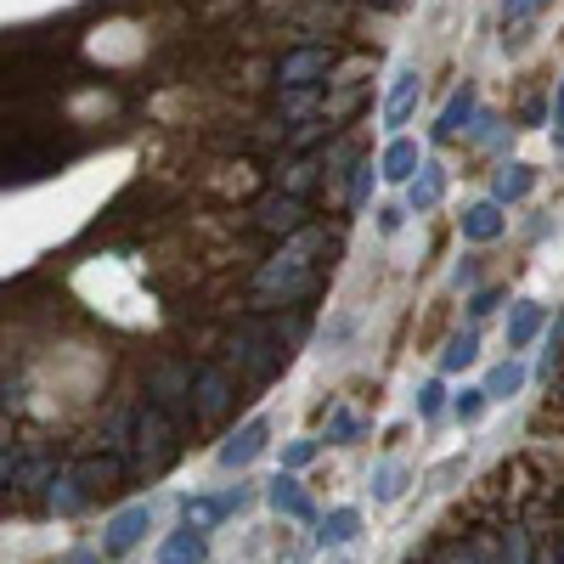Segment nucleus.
Segmentation results:
<instances>
[{"mask_svg": "<svg viewBox=\"0 0 564 564\" xmlns=\"http://www.w3.org/2000/svg\"><path fill=\"white\" fill-rule=\"evenodd\" d=\"M322 243H327L322 231H300V238L282 249L271 265H260V276H254V300H276V294H282V305H289V300H305V294L316 289V265H311V254H316Z\"/></svg>", "mask_w": 564, "mask_h": 564, "instance_id": "nucleus-1", "label": "nucleus"}, {"mask_svg": "<svg viewBox=\"0 0 564 564\" xmlns=\"http://www.w3.org/2000/svg\"><path fill=\"white\" fill-rule=\"evenodd\" d=\"M175 452H181V441H175V417L170 412H159L153 401L135 412V446H130V475H141V480H159L164 468L175 463Z\"/></svg>", "mask_w": 564, "mask_h": 564, "instance_id": "nucleus-2", "label": "nucleus"}, {"mask_svg": "<svg viewBox=\"0 0 564 564\" xmlns=\"http://www.w3.org/2000/svg\"><path fill=\"white\" fill-rule=\"evenodd\" d=\"M231 356H238V367L249 372V379H271V372L289 361V334L260 316H249L238 334H231Z\"/></svg>", "mask_w": 564, "mask_h": 564, "instance_id": "nucleus-3", "label": "nucleus"}, {"mask_svg": "<svg viewBox=\"0 0 564 564\" xmlns=\"http://www.w3.org/2000/svg\"><path fill=\"white\" fill-rule=\"evenodd\" d=\"M249 508V486H231L220 497H181V525H193V531H215L226 525L231 513H243Z\"/></svg>", "mask_w": 564, "mask_h": 564, "instance_id": "nucleus-4", "label": "nucleus"}, {"mask_svg": "<svg viewBox=\"0 0 564 564\" xmlns=\"http://www.w3.org/2000/svg\"><path fill=\"white\" fill-rule=\"evenodd\" d=\"M193 372H186L181 361H170V367H159L153 372V379H148V395H153V406L159 412H170V417H186V412H193L198 417V401H193Z\"/></svg>", "mask_w": 564, "mask_h": 564, "instance_id": "nucleus-5", "label": "nucleus"}, {"mask_svg": "<svg viewBox=\"0 0 564 564\" xmlns=\"http://www.w3.org/2000/svg\"><path fill=\"white\" fill-rule=\"evenodd\" d=\"M148 531H153V508H148V502L119 508L113 520H108V531H102V558H124Z\"/></svg>", "mask_w": 564, "mask_h": 564, "instance_id": "nucleus-6", "label": "nucleus"}, {"mask_svg": "<svg viewBox=\"0 0 564 564\" xmlns=\"http://www.w3.org/2000/svg\"><path fill=\"white\" fill-rule=\"evenodd\" d=\"M265 441H271V423H265V417H249L238 435H226V446L215 452V463H220V468H249V463L265 452Z\"/></svg>", "mask_w": 564, "mask_h": 564, "instance_id": "nucleus-7", "label": "nucleus"}, {"mask_svg": "<svg viewBox=\"0 0 564 564\" xmlns=\"http://www.w3.org/2000/svg\"><path fill=\"white\" fill-rule=\"evenodd\" d=\"M254 215H260L265 231H282V238H300V231H305V204L294 193H265L254 204Z\"/></svg>", "mask_w": 564, "mask_h": 564, "instance_id": "nucleus-8", "label": "nucleus"}, {"mask_svg": "<svg viewBox=\"0 0 564 564\" xmlns=\"http://www.w3.org/2000/svg\"><path fill=\"white\" fill-rule=\"evenodd\" d=\"M417 79H423V74H417L412 63H401V68H395V79H390V102H384V124H390L395 135H401V124H406V119H412V108H417V90H423Z\"/></svg>", "mask_w": 564, "mask_h": 564, "instance_id": "nucleus-9", "label": "nucleus"}, {"mask_svg": "<svg viewBox=\"0 0 564 564\" xmlns=\"http://www.w3.org/2000/svg\"><path fill=\"white\" fill-rule=\"evenodd\" d=\"M417 170H423L417 141H412V135H395L390 148H384V159H379V175H384V181H395V186H412V181H417Z\"/></svg>", "mask_w": 564, "mask_h": 564, "instance_id": "nucleus-10", "label": "nucleus"}, {"mask_svg": "<svg viewBox=\"0 0 564 564\" xmlns=\"http://www.w3.org/2000/svg\"><path fill=\"white\" fill-rule=\"evenodd\" d=\"M502 226H508V215H502L497 198H480V204L463 209V238H468V243H497Z\"/></svg>", "mask_w": 564, "mask_h": 564, "instance_id": "nucleus-11", "label": "nucleus"}, {"mask_svg": "<svg viewBox=\"0 0 564 564\" xmlns=\"http://www.w3.org/2000/svg\"><path fill=\"white\" fill-rule=\"evenodd\" d=\"M265 502L282 513V520H316V508H311V497L300 491V480L294 475H271V486H265Z\"/></svg>", "mask_w": 564, "mask_h": 564, "instance_id": "nucleus-12", "label": "nucleus"}, {"mask_svg": "<svg viewBox=\"0 0 564 564\" xmlns=\"http://www.w3.org/2000/svg\"><path fill=\"white\" fill-rule=\"evenodd\" d=\"M475 102H480V90L475 85H457L452 90V102H446V113H441V124H435V141H452V135H463L468 124H475Z\"/></svg>", "mask_w": 564, "mask_h": 564, "instance_id": "nucleus-13", "label": "nucleus"}, {"mask_svg": "<svg viewBox=\"0 0 564 564\" xmlns=\"http://www.w3.org/2000/svg\"><path fill=\"white\" fill-rule=\"evenodd\" d=\"M446 198V164L441 159H423V170H417V181L406 186V209H435Z\"/></svg>", "mask_w": 564, "mask_h": 564, "instance_id": "nucleus-14", "label": "nucleus"}, {"mask_svg": "<svg viewBox=\"0 0 564 564\" xmlns=\"http://www.w3.org/2000/svg\"><path fill=\"white\" fill-rule=\"evenodd\" d=\"M159 564H209V542H204V531H193V525L170 531L164 547H159Z\"/></svg>", "mask_w": 564, "mask_h": 564, "instance_id": "nucleus-15", "label": "nucleus"}, {"mask_svg": "<svg viewBox=\"0 0 564 564\" xmlns=\"http://www.w3.org/2000/svg\"><path fill=\"white\" fill-rule=\"evenodd\" d=\"M193 395H198V417H220L226 401H231V372H226V367H204L198 384H193Z\"/></svg>", "mask_w": 564, "mask_h": 564, "instance_id": "nucleus-16", "label": "nucleus"}, {"mask_svg": "<svg viewBox=\"0 0 564 564\" xmlns=\"http://www.w3.org/2000/svg\"><path fill=\"white\" fill-rule=\"evenodd\" d=\"M542 327H547V305L542 300H520V305H513V316H508V350H525Z\"/></svg>", "mask_w": 564, "mask_h": 564, "instance_id": "nucleus-17", "label": "nucleus"}, {"mask_svg": "<svg viewBox=\"0 0 564 564\" xmlns=\"http://www.w3.org/2000/svg\"><path fill=\"white\" fill-rule=\"evenodd\" d=\"M124 457H113V452H102V457H85L79 468H74V475H79V486L90 491V497H97V491H113L119 486V475H124Z\"/></svg>", "mask_w": 564, "mask_h": 564, "instance_id": "nucleus-18", "label": "nucleus"}, {"mask_svg": "<svg viewBox=\"0 0 564 564\" xmlns=\"http://www.w3.org/2000/svg\"><path fill=\"white\" fill-rule=\"evenodd\" d=\"M327 68H334V57H327L322 45H311V52H294L289 63H282V85H294V90L300 85H316Z\"/></svg>", "mask_w": 564, "mask_h": 564, "instance_id": "nucleus-19", "label": "nucleus"}, {"mask_svg": "<svg viewBox=\"0 0 564 564\" xmlns=\"http://www.w3.org/2000/svg\"><path fill=\"white\" fill-rule=\"evenodd\" d=\"M531 186H536V170H531V164H502V170H497V186H491V198H497V204H520Z\"/></svg>", "mask_w": 564, "mask_h": 564, "instance_id": "nucleus-20", "label": "nucleus"}, {"mask_svg": "<svg viewBox=\"0 0 564 564\" xmlns=\"http://www.w3.org/2000/svg\"><path fill=\"white\" fill-rule=\"evenodd\" d=\"M525 379H531L525 361H513V356H508L502 367H491V372H486V395H491V401H513V395L525 390Z\"/></svg>", "mask_w": 564, "mask_h": 564, "instance_id": "nucleus-21", "label": "nucleus"}, {"mask_svg": "<svg viewBox=\"0 0 564 564\" xmlns=\"http://www.w3.org/2000/svg\"><path fill=\"white\" fill-rule=\"evenodd\" d=\"M356 531H361V513H356V508H334V513L322 520L316 542H322V547H345V542H356Z\"/></svg>", "mask_w": 564, "mask_h": 564, "instance_id": "nucleus-22", "label": "nucleus"}, {"mask_svg": "<svg viewBox=\"0 0 564 564\" xmlns=\"http://www.w3.org/2000/svg\"><path fill=\"white\" fill-rule=\"evenodd\" d=\"M475 356H480V334H475V327H463V334H452V339H446L441 372H463V367L475 361Z\"/></svg>", "mask_w": 564, "mask_h": 564, "instance_id": "nucleus-23", "label": "nucleus"}, {"mask_svg": "<svg viewBox=\"0 0 564 564\" xmlns=\"http://www.w3.org/2000/svg\"><path fill=\"white\" fill-rule=\"evenodd\" d=\"M406 491V468L401 463H379V468H372V497H379V502H395Z\"/></svg>", "mask_w": 564, "mask_h": 564, "instance_id": "nucleus-24", "label": "nucleus"}, {"mask_svg": "<svg viewBox=\"0 0 564 564\" xmlns=\"http://www.w3.org/2000/svg\"><path fill=\"white\" fill-rule=\"evenodd\" d=\"M85 502H90V491L79 486V475H63V480L52 486V508H57V513H79Z\"/></svg>", "mask_w": 564, "mask_h": 564, "instance_id": "nucleus-25", "label": "nucleus"}, {"mask_svg": "<svg viewBox=\"0 0 564 564\" xmlns=\"http://www.w3.org/2000/svg\"><path fill=\"white\" fill-rule=\"evenodd\" d=\"M361 435V417L350 406H334V417H327V446H350Z\"/></svg>", "mask_w": 564, "mask_h": 564, "instance_id": "nucleus-26", "label": "nucleus"}, {"mask_svg": "<svg viewBox=\"0 0 564 564\" xmlns=\"http://www.w3.org/2000/svg\"><path fill=\"white\" fill-rule=\"evenodd\" d=\"M412 406H417V417H423V423H435V417L446 412V384H441V379L417 384V401H412Z\"/></svg>", "mask_w": 564, "mask_h": 564, "instance_id": "nucleus-27", "label": "nucleus"}, {"mask_svg": "<svg viewBox=\"0 0 564 564\" xmlns=\"http://www.w3.org/2000/svg\"><path fill=\"white\" fill-rule=\"evenodd\" d=\"M542 7H547V0H502V34L520 29V23H531Z\"/></svg>", "mask_w": 564, "mask_h": 564, "instance_id": "nucleus-28", "label": "nucleus"}, {"mask_svg": "<svg viewBox=\"0 0 564 564\" xmlns=\"http://www.w3.org/2000/svg\"><path fill=\"white\" fill-rule=\"evenodd\" d=\"M486 406H491V395H486V384H480V390H457V401H452V412H457L463 423H475V417H480Z\"/></svg>", "mask_w": 564, "mask_h": 564, "instance_id": "nucleus-29", "label": "nucleus"}, {"mask_svg": "<svg viewBox=\"0 0 564 564\" xmlns=\"http://www.w3.org/2000/svg\"><path fill=\"white\" fill-rule=\"evenodd\" d=\"M350 334H356V316L345 311V316H334V322L322 327V350H339V345H345Z\"/></svg>", "mask_w": 564, "mask_h": 564, "instance_id": "nucleus-30", "label": "nucleus"}, {"mask_svg": "<svg viewBox=\"0 0 564 564\" xmlns=\"http://www.w3.org/2000/svg\"><path fill=\"white\" fill-rule=\"evenodd\" d=\"M316 457V441H294L289 452H282V475H294V468H305Z\"/></svg>", "mask_w": 564, "mask_h": 564, "instance_id": "nucleus-31", "label": "nucleus"}, {"mask_svg": "<svg viewBox=\"0 0 564 564\" xmlns=\"http://www.w3.org/2000/svg\"><path fill=\"white\" fill-rule=\"evenodd\" d=\"M502 558H508V564H531V542H525V531H508V536H502Z\"/></svg>", "mask_w": 564, "mask_h": 564, "instance_id": "nucleus-32", "label": "nucleus"}, {"mask_svg": "<svg viewBox=\"0 0 564 564\" xmlns=\"http://www.w3.org/2000/svg\"><path fill=\"white\" fill-rule=\"evenodd\" d=\"M372 170H379V164H356V181H350V209H361V204H367V193H372Z\"/></svg>", "mask_w": 564, "mask_h": 564, "instance_id": "nucleus-33", "label": "nucleus"}, {"mask_svg": "<svg viewBox=\"0 0 564 564\" xmlns=\"http://www.w3.org/2000/svg\"><path fill=\"white\" fill-rule=\"evenodd\" d=\"M45 475H52V463H45V457H34V463H23V468H12V486H34V480H45Z\"/></svg>", "mask_w": 564, "mask_h": 564, "instance_id": "nucleus-34", "label": "nucleus"}, {"mask_svg": "<svg viewBox=\"0 0 564 564\" xmlns=\"http://www.w3.org/2000/svg\"><path fill=\"white\" fill-rule=\"evenodd\" d=\"M406 215H412L406 204H384V209H379V231H384V238H395V231H401V220H406Z\"/></svg>", "mask_w": 564, "mask_h": 564, "instance_id": "nucleus-35", "label": "nucleus"}, {"mask_svg": "<svg viewBox=\"0 0 564 564\" xmlns=\"http://www.w3.org/2000/svg\"><path fill=\"white\" fill-rule=\"evenodd\" d=\"M497 305H502V294H497V289H480V294H475V305H468V316L480 322V316H491Z\"/></svg>", "mask_w": 564, "mask_h": 564, "instance_id": "nucleus-36", "label": "nucleus"}, {"mask_svg": "<svg viewBox=\"0 0 564 564\" xmlns=\"http://www.w3.org/2000/svg\"><path fill=\"white\" fill-rule=\"evenodd\" d=\"M311 175H316V164H294V175H289V193L300 198V186H311Z\"/></svg>", "mask_w": 564, "mask_h": 564, "instance_id": "nucleus-37", "label": "nucleus"}, {"mask_svg": "<svg viewBox=\"0 0 564 564\" xmlns=\"http://www.w3.org/2000/svg\"><path fill=\"white\" fill-rule=\"evenodd\" d=\"M68 564H102V547H74Z\"/></svg>", "mask_w": 564, "mask_h": 564, "instance_id": "nucleus-38", "label": "nucleus"}, {"mask_svg": "<svg viewBox=\"0 0 564 564\" xmlns=\"http://www.w3.org/2000/svg\"><path fill=\"white\" fill-rule=\"evenodd\" d=\"M553 135H564V79H558V97H553Z\"/></svg>", "mask_w": 564, "mask_h": 564, "instance_id": "nucleus-39", "label": "nucleus"}, {"mask_svg": "<svg viewBox=\"0 0 564 564\" xmlns=\"http://www.w3.org/2000/svg\"><path fill=\"white\" fill-rule=\"evenodd\" d=\"M463 564H486V558H480V553H475V547H468V553H463Z\"/></svg>", "mask_w": 564, "mask_h": 564, "instance_id": "nucleus-40", "label": "nucleus"}, {"mask_svg": "<svg viewBox=\"0 0 564 564\" xmlns=\"http://www.w3.org/2000/svg\"><path fill=\"white\" fill-rule=\"evenodd\" d=\"M327 564H350V558H345V553H339V558H327Z\"/></svg>", "mask_w": 564, "mask_h": 564, "instance_id": "nucleus-41", "label": "nucleus"}, {"mask_svg": "<svg viewBox=\"0 0 564 564\" xmlns=\"http://www.w3.org/2000/svg\"><path fill=\"white\" fill-rule=\"evenodd\" d=\"M553 141H558V148H564V135H553Z\"/></svg>", "mask_w": 564, "mask_h": 564, "instance_id": "nucleus-42", "label": "nucleus"}]
</instances>
